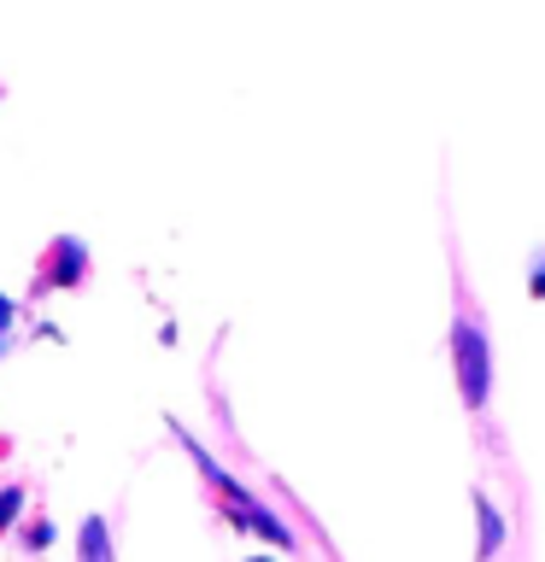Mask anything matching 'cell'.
Wrapping results in <instances>:
<instances>
[{
	"label": "cell",
	"mask_w": 545,
	"mask_h": 562,
	"mask_svg": "<svg viewBox=\"0 0 545 562\" xmlns=\"http://www.w3.org/2000/svg\"><path fill=\"white\" fill-rule=\"evenodd\" d=\"M77 551H82V562H112V539H105V521H100V516H88V521H82Z\"/></svg>",
	"instance_id": "obj_4"
},
{
	"label": "cell",
	"mask_w": 545,
	"mask_h": 562,
	"mask_svg": "<svg viewBox=\"0 0 545 562\" xmlns=\"http://www.w3.org/2000/svg\"><path fill=\"white\" fill-rule=\"evenodd\" d=\"M82 270H88L82 240H65V235H59V240L42 252V270H35V281H42V288H77Z\"/></svg>",
	"instance_id": "obj_2"
},
{
	"label": "cell",
	"mask_w": 545,
	"mask_h": 562,
	"mask_svg": "<svg viewBox=\"0 0 545 562\" xmlns=\"http://www.w3.org/2000/svg\"><path fill=\"white\" fill-rule=\"evenodd\" d=\"M18 509H24V486H7V492H0V533L12 527V516H18Z\"/></svg>",
	"instance_id": "obj_5"
},
{
	"label": "cell",
	"mask_w": 545,
	"mask_h": 562,
	"mask_svg": "<svg viewBox=\"0 0 545 562\" xmlns=\"http://www.w3.org/2000/svg\"><path fill=\"white\" fill-rule=\"evenodd\" d=\"M452 369H457V393H464L469 411H481L487 393H492V346H487V328L475 311H457L452 323Z\"/></svg>",
	"instance_id": "obj_1"
},
{
	"label": "cell",
	"mask_w": 545,
	"mask_h": 562,
	"mask_svg": "<svg viewBox=\"0 0 545 562\" xmlns=\"http://www.w3.org/2000/svg\"><path fill=\"white\" fill-rule=\"evenodd\" d=\"M253 562H270V557H253Z\"/></svg>",
	"instance_id": "obj_9"
},
{
	"label": "cell",
	"mask_w": 545,
	"mask_h": 562,
	"mask_svg": "<svg viewBox=\"0 0 545 562\" xmlns=\"http://www.w3.org/2000/svg\"><path fill=\"white\" fill-rule=\"evenodd\" d=\"M7 328H12V299L0 293V334H7Z\"/></svg>",
	"instance_id": "obj_8"
},
{
	"label": "cell",
	"mask_w": 545,
	"mask_h": 562,
	"mask_svg": "<svg viewBox=\"0 0 545 562\" xmlns=\"http://www.w3.org/2000/svg\"><path fill=\"white\" fill-rule=\"evenodd\" d=\"M527 293H534V299H545V246L534 252V270H527Z\"/></svg>",
	"instance_id": "obj_6"
},
{
	"label": "cell",
	"mask_w": 545,
	"mask_h": 562,
	"mask_svg": "<svg viewBox=\"0 0 545 562\" xmlns=\"http://www.w3.org/2000/svg\"><path fill=\"white\" fill-rule=\"evenodd\" d=\"M24 539H30V551H42V544L53 539V527H47V521H35V527H30V533H24Z\"/></svg>",
	"instance_id": "obj_7"
},
{
	"label": "cell",
	"mask_w": 545,
	"mask_h": 562,
	"mask_svg": "<svg viewBox=\"0 0 545 562\" xmlns=\"http://www.w3.org/2000/svg\"><path fill=\"white\" fill-rule=\"evenodd\" d=\"M475 516H481V544H475V557L492 562L499 544H504V516H499V504H492L487 492H475Z\"/></svg>",
	"instance_id": "obj_3"
}]
</instances>
